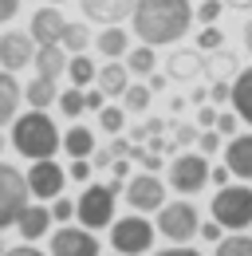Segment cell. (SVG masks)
I'll return each instance as SVG.
<instances>
[{
  "label": "cell",
  "instance_id": "obj_1",
  "mask_svg": "<svg viewBox=\"0 0 252 256\" xmlns=\"http://www.w3.org/2000/svg\"><path fill=\"white\" fill-rule=\"evenodd\" d=\"M193 4L189 0H138L130 28L142 44L150 48H174L182 36H189L193 28Z\"/></svg>",
  "mask_w": 252,
  "mask_h": 256
},
{
  "label": "cell",
  "instance_id": "obj_2",
  "mask_svg": "<svg viewBox=\"0 0 252 256\" xmlns=\"http://www.w3.org/2000/svg\"><path fill=\"white\" fill-rule=\"evenodd\" d=\"M8 142L16 146V154L40 162V158H56V150L63 146V134H60V126L52 122L48 110H36V106H32L28 114H16V118H12V138H8Z\"/></svg>",
  "mask_w": 252,
  "mask_h": 256
},
{
  "label": "cell",
  "instance_id": "obj_3",
  "mask_svg": "<svg viewBox=\"0 0 252 256\" xmlns=\"http://www.w3.org/2000/svg\"><path fill=\"white\" fill-rule=\"evenodd\" d=\"M126 190V182H110V186H87V190L79 193V201H75V217L83 228H106V224H114V201H118V193Z\"/></svg>",
  "mask_w": 252,
  "mask_h": 256
},
{
  "label": "cell",
  "instance_id": "obj_4",
  "mask_svg": "<svg viewBox=\"0 0 252 256\" xmlns=\"http://www.w3.org/2000/svg\"><path fill=\"white\" fill-rule=\"evenodd\" d=\"M28 205H32L28 174H20L16 166L0 162V232L20 221V213H24Z\"/></svg>",
  "mask_w": 252,
  "mask_h": 256
},
{
  "label": "cell",
  "instance_id": "obj_5",
  "mask_svg": "<svg viewBox=\"0 0 252 256\" xmlns=\"http://www.w3.org/2000/svg\"><path fill=\"white\" fill-rule=\"evenodd\" d=\"M213 221H220V228L244 232L252 224V186H220L213 197Z\"/></svg>",
  "mask_w": 252,
  "mask_h": 256
},
{
  "label": "cell",
  "instance_id": "obj_6",
  "mask_svg": "<svg viewBox=\"0 0 252 256\" xmlns=\"http://www.w3.org/2000/svg\"><path fill=\"white\" fill-rule=\"evenodd\" d=\"M110 244L122 256H142L154 248V224L146 221V213H130V217H114L110 224Z\"/></svg>",
  "mask_w": 252,
  "mask_h": 256
},
{
  "label": "cell",
  "instance_id": "obj_7",
  "mask_svg": "<svg viewBox=\"0 0 252 256\" xmlns=\"http://www.w3.org/2000/svg\"><path fill=\"white\" fill-rule=\"evenodd\" d=\"M197 228H201V217H197V209H193L189 201H166V205L158 209V232H162L166 240H174V244L193 240Z\"/></svg>",
  "mask_w": 252,
  "mask_h": 256
},
{
  "label": "cell",
  "instance_id": "obj_8",
  "mask_svg": "<svg viewBox=\"0 0 252 256\" xmlns=\"http://www.w3.org/2000/svg\"><path fill=\"white\" fill-rule=\"evenodd\" d=\"M205 186H209V162H205V154H193V150L174 154V162H170V190H178L182 197H193Z\"/></svg>",
  "mask_w": 252,
  "mask_h": 256
},
{
  "label": "cell",
  "instance_id": "obj_9",
  "mask_svg": "<svg viewBox=\"0 0 252 256\" xmlns=\"http://www.w3.org/2000/svg\"><path fill=\"white\" fill-rule=\"evenodd\" d=\"M126 205L134 209V213H158L162 205H166V186H162V178L158 174H134L130 182H126Z\"/></svg>",
  "mask_w": 252,
  "mask_h": 256
},
{
  "label": "cell",
  "instance_id": "obj_10",
  "mask_svg": "<svg viewBox=\"0 0 252 256\" xmlns=\"http://www.w3.org/2000/svg\"><path fill=\"white\" fill-rule=\"evenodd\" d=\"M52 256H98V236L83 224H60L52 232Z\"/></svg>",
  "mask_w": 252,
  "mask_h": 256
},
{
  "label": "cell",
  "instance_id": "obj_11",
  "mask_svg": "<svg viewBox=\"0 0 252 256\" xmlns=\"http://www.w3.org/2000/svg\"><path fill=\"white\" fill-rule=\"evenodd\" d=\"M63 182H67V170H63L56 158L32 162V170H28V190H32V197H40V201H56V197L63 193Z\"/></svg>",
  "mask_w": 252,
  "mask_h": 256
},
{
  "label": "cell",
  "instance_id": "obj_12",
  "mask_svg": "<svg viewBox=\"0 0 252 256\" xmlns=\"http://www.w3.org/2000/svg\"><path fill=\"white\" fill-rule=\"evenodd\" d=\"M36 40H32V32H4L0 36V67L4 71H24V67H32V60H36Z\"/></svg>",
  "mask_w": 252,
  "mask_h": 256
},
{
  "label": "cell",
  "instance_id": "obj_13",
  "mask_svg": "<svg viewBox=\"0 0 252 256\" xmlns=\"http://www.w3.org/2000/svg\"><path fill=\"white\" fill-rule=\"evenodd\" d=\"M79 8H83L87 20L102 24V28H110V24H122V20L134 16L138 0H79Z\"/></svg>",
  "mask_w": 252,
  "mask_h": 256
},
{
  "label": "cell",
  "instance_id": "obj_14",
  "mask_svg": "<svg viewBox=\"0 0 252 256\" xmlns=\"http://www.w3.org/2000/svg\"><path fill=\"white\" fill-rule=\"evenodd\" d=\"M63 28H67V20H63L60 4H44V8H36V12H32L28 32H32L36 44H60V40H63Z\"/></svg>",
  "mask_w": 252,
  "mask_h": 256
},
{
  "label": "cell",
  "instance_id": "obj_15",
  "mask_svg": "<svg viewBox=\"0 0 252 256\" xmlns=\"http://www.w3.org/2000/svg\"><path fill=\"white\" fill-rule=\"evenodd\" d=\"M224 166L232 170V178L252 182V134H232L224 146Z\"/></svg>",
  "mask_w": 252,
  "mask_h": 256
},
{
  "label": "cell",
  "instance_id": "obj_16",
  "mask_svg": "<svg viewBox=\"0 0 252 256\" xmlns=\"http://www.w3.org/2000/svg\"><path fill=\"white\" fill-rule=\"evenodd\" d=\"M166 75H170L174 83H193V79H201V75H205V60H201V52H186V48H178V52L166 60Z\"/></svg>",
  "mask_w": 252,
  "mask_h": 256
},
{
  "label": "cell",
  "instance_id": "obj_17",
  "mask_svg": "<svg viewBox=\"0 0 252 256\" xmlns=\"http://www.w3.org/2000/svg\"><path fill=\"white\" fill-rule=\"evenodd\" d=\"M67 48L63 44H40L36 48V60H32V67H36V75H48V79H60L63 71H67Z\"/></svg>",
  "mask_w": 252,
  "mask_h": 256
},
{
  "label": "cell",
  "instance_id": "obj_18",
  "mask_svg": "<svg viewBox=\"0 0 252 256\" xmlns=\"http://www.w3.org/2000/svg\"><path fill=\"white\" fill-rule=\"evenodd\" d=\"M20 102H24V87L16 83V71H4L0 67V126H8L16 118Z\"/></svg>",
  "mask_w": 252,
  "mask_h": 256
},
{
  "label": "cell",
  "instance_id": "obj_19",
  "mask_svg": "<svg viewBox=\"0 0 252 256\" xmlns=\"http://www.w3.org/2000/svg\"><path fill=\"white\" fill-rule=\"evenodd\" d=\"M94 87L102 91L106 98H122V91L130 87V67L126 64H102L98 67V75H94Z\"/></svg>",
  "mask_w": 252,
  "mask_h": 256
},
{
  "label": "cell",
  "instance_id": "obj_20",
  "mask_svg": "<svg viewBox=\"0 0 252 256\" xmlns=\"http://www.w3.org/2000/svg\"><path fill=\"white\" fill-rule=\"evenodd\" d=\"M16 228H20L24 240H40V236H48V228H52V209H48V205H28V209L20 213Z\"/></svg>",
  "mask_w": 252,
  "mask_h": 256
},
{
  "label": "cell",
  "instance_id": "obj_21",
  "mask_svg": "<svg viewBox=\"0 0 252 256\" xmlns=\"http://www.w3.org/2000/svg\"><path fill=\"white\" fill-rule=\"evenodd\" d=\"M236 114H240V122L252 126V67H240L236 71V79H232V102H228Z\"/></svg>",
  "mask_w": 252,
  "mask_h": 256
},
{
  "label": "cell",
  "instance_id": "obj_22",
  "mask_svg": "<svg viewBox=\"0 0 252 256\" xmlns=\"http://www.w3.org/2000/svg\"><path fill=\"white\" fill-rule=\"evenodd\" d=\"M24 102H28V106H36V110H48L52 102H60V87H56V79L36 75L28 87H24Z\"/></svg>",
  "mask_w": 252,
  "mask_h": 256
},
{
  "label": "cell",
  "instance_id": "obj_23",
  "mask_svg": "<svg viewBox=\"0 0 252 256\" xmlns=\"http://www.w3.org/2000/svg\"><path fill=\"white\" fill-rule=\"evenodd\" d=\"M94 48H98L106 60H126V52H130V32H122L118 24H110L106 32L94 36Z\"/></svg>",
  "mask_w": 252,
  "mask_h": 256
},
{
  "label": "cell",
  "instance_id": "obj_24",
  "mask_svg": "<svg viewBox=\"0 0 252 256\" xmlns=\"http://www.w3.org/2000/svg\"><path fill=\"white\" fill-rule=\"evenodd\" d=\"M63 150H67V158H91L94 154L91 126H71L67 134H63Z\"/></svg>",
  "mask_w": 252,
  "mask_h": 256
},
{
  "label": "cell",
  "instance_id": "obj_25",
  "mask_svg": "<svg viewBox=\"0 0 252 256\" xmlns=\"http://www.w3.org/2000/svg\"><path fill=\"white\" fill-rule=\"evenodd\" d=\"M126 67H130V75H150V71H158V48H150V44H138V48H130L126 52Z\"/></svg>",
  "mask_w": 252,
  "mask_h": 256
},
{
  "label": "cell",
  "instance_id": "obj_26",
  "mask_svg": "<svg viewBox=\"0 0 252 256\" xmlns=\"http://www.w3.org/2000/svg\"><path fill=\"white\" fill-rule=\"evenodd\" d=\"M94 75H98V67L87 60V52H79V56L67 60V79H71V87H83V91H87L94 83Z\"/></svg>",
  "mask_w": 252,
  "mask_h": 256
},
{
  "label": "cell",
  "instance_id": "obj_27",
  "mask_svg": "<svg viewBox=\"0 0 252 256\" xmlns=\"http://www.w3.org/2000/svg\"><path fill=\"white\" fill-rule=\"evenodd\" d=\"M60 44L67 48V56H79V52H87V44H91V28H87V24H79V20H67Z\"/></svg>",
  "mask_w": 252,
  "mask_h": 256
},
{
  "label": "cell",
  "instance_id": "obj_28",
  "mask_svg": "<svg viewBox=\"0 0 252 256\" xmlns=\"http://www.w3.org/2000/svg\"><path fill=\"white\" fill-rule=\"evenodd\" d=\"M150 98H154V91H150L146 83H130V87L122 91L126 114H146V110H150Z\"/></svg>",
  "mask_w": 252,
  "mask_h": 256
},
{
  "label": "cell",
  "instance_id": "obj_29",
  "mask_svg": "<svg viewBox=\"0 0 252 256\" xmlns=\"http://www.w3.org/2000/svg\"><path fill=\"white\" fill-rule=\"evenodd\" d=\"M205 71H209L213 79H228V75L236 79V71H240V67H236V56H232L228 48H217V52H213V60H205Z\"/></svg>",
  "mask_w": 252,
  "mask_h": 256
},
{
  "label": "cell",
  "instance_id": "obj_30",
  "mask_svg": "<svg viewBox=\"0 0 252 256\" xmlns=\"http://www.w3.org/2000/svg\"><path fill=\"white\" fill-rule=\"evenodd\" d=\"M217 256H252V236H244V232L220 236L217 240Z\"/></svg>",
  "mask_w": 252,
  "mask_h": 256
},
{
  "label": "cell",
  "instance_id": "obj_31",
  "mask_svg": "<svg viewBox=\"0 0 252 256\" xmlns=\"http://www.w3.org/2000/svg\"><path fill=\"white\" fill-rule=\"evenodd\" d=\"M98 126L106 134H122L126 130V106H102L98 110Z\"/></svg>",
  "mask_w": 252,
  "mask_h": 256
},
{
  "label": "cell",
  "instance_id": "obj_32",
  "mask_svg": "<svg viewBox=\"0 0 252 256\" xmlns=\"http://www.w3.org/2000/svg\"><path fill=\"white\" fill-rule=\"evenodd\" d=\"M60 110L67 118H79L83 110H87V102H83V87H71V91H60Z\"/></svg>",
  "mask_w": 252,
  "mask_h": 256
},
{
  "label": "cell",
  "instance_id": "obj_33",
  "mask_svg": "<svg viewBox=\"0 0 252 256\" xmlns=\"http://www.w3.org/2000/svg\"><path fill=\"white\" fill-rule=\"evenodd\" d=\"M224 48V32H220L217 24H201V32H197V52L205 56V52H217Z\"/></svg>",
  "mask_w": 252,
  "mask_h": 256
},
{
  "label": "cell",
  "instance_id": "obj_34",
  "mask_svg": "<svg viewBox=\"0 0 252 256\" xmlns=\"http://www.w3.org/2000/svg\"><path fill=\"white\" fill-rule=\"evenodd\" d=\"M240 126H244L240 114L228 106V110H220V114H217V126H213V130H220V138H232V134H240Z\"/></svg>",
  "mask_w": 252,
  "mask_h": 256
},
{
  "label": "cell",
  "instance_id": "obj_35",
  "mask_svg": "<svg viewBox=\"0 0 252 256\" xmlns=\"http://www.w3.org/2000/svg\"><path fill=\"white\" fill-rule=\"evenodd\" d=\"M220 8H224V0H201V4L193 8V16H197L201 24H217V20H220Z\"/></svg>",
  "mask_w": 252,
  "mask_h": 256
},
{
  "label": "cell",
  "instance_id": "obj_36",
  "mask_svg": "<svg viewBox=\"0 0 252 256\" xmlns=\"http://www.w3.org/2000/svg\"><path fill=\"white\" fill-rule=\"evenodd\" d=\"M209 98H213V106H217V110H224V106L232 102V83H228V79H217V83L209 87Z\"/></svg>",
  "mask_w": 252,
  "mask_h": 256
},
{
  "label": "cell",
  "instance_id": "obj_37",
  "mask_svg": "<svg viewBox=\"0 0 252 256\" xmlns=\"http://www.w3.org/2000/svg\"><path fill=\"white\" fill-rule=\"evenodd\" d=\"M197 150H201V154H205V158H209V154H217L220 150V130H201V134H197Z\"/></svg>",
  "mask_w": 252,
  "mask_h": 256
},
{
  "label": "cell",
  "instance_id": "obj_38",
  "mask_svg": "<svg viewBox=\"0 0 252 256\" xmlns=\"http://www.w3.org/2000/svg\"><path fill=\"white\" fill-rule=\"evenodd\" d=\"M91 158H71V170H67V178L71 182H91Z\"/></svg>",
  "mask_w": 252,
  "mask_h": 256
},
{
  "label": "cell",
  "instance_id": "obj_39",
  "mask_svg": "<svg viewBox=\"0 0 252 256\" xmlns=\"http://www.w3.org/2000/svg\"><path fill=\"white\" fill-rule=\"evenodd\" d=\"M71 217H75V201L56 197V201H52V221H71Z\"/></svg>",
  "mask_w": 252,
  "mask_h": 256
},
{
  "label": "cell",
  "instance_id": "obj_40",
  "mask_svg": "<svg viewBox=\"0 0 252 256\" xmlns=\"http://www.w3.org/2000/svg\"><path fill=\"white\" fill-rule=\"evenodd\" d=\"M193 142H197V126L178 122V130H174V146H193Z\"/></svg>",
  "mask_w": 252,
  "mask_h": 256
},
{
  "label": "cell",
  "instance_id": "obj_41",
  "mask_svg": "<svg viewBox=\"0 0 252 256\" xmlns=\"http://www.w3.org/2000/svg\"><path fill=\"white\" fill-rule=\"evenodd\" d=\"M83 102H87V110H94V114H98V110L106 106V95L94 87V91H83Z\"/></svg>",
  "mask_w": 252,
  "mask_h": 256
},
{
  "label": "cell",
  "instance_id": "obj_42",
  "mask_svg": "<svg viewBox=\"0 0 252 256\" xmlns=\"http://www.w3.org/2000/svg\"><path fill=\"white\" fill-rule=\"evenodd\" d=\"M228 178H232V170H228V166H209V182H213V186H228Z\"/></svg>",
  "mask_w": 252,
  "mask_h": 256
},
{
  "label": "cell",
  "instance_id": "obj_43",
  "mask_svg": "<svg viewBox=\"0 0 252 256\" xmlns=\"http://www.w3.org/2000/svg\"><path fill=\"white\" fill-rule=\"evenodd\" d=\"M16 12H20V0H0V28L8 20H16Z\"/></svg>",
  "mask_w": 252,
  "mask_h": 256
},
{
  "label": "cell",
  "instance_id": "obj_44",
  "mask_svg": "<svg viewBox=\"0 0 252 256\" xmlns=\"http://www.w3.org/2000/svg\"><path fill=\"white\" fill-rule=\"evenodd\" d=\"M217 114H220L217 106H201V110H197V126H205V130L217 126Z\"/></svg>",
  "mask_w": 252,
  "mask_h": 256
},
{
  "label": "cell",
  "instance_id": "obj_45",
  "mask_svg": "<svg viewBox=\"0 0 252 256\" xmlns=\"http://www.w3.org/2000/svg\"><path fill=\"white\" fill-rule=\"evenodd\" d=\"M130 146H134V142H126V138L114 134V142H110L106 150H110V158H130Z\"/></svg>",
  "mask_w": 252,
  "mask_h": 256
},
{
  "label": "cell",
  "instance_id": "obj_46",
  "mask_svg": "<svg viewBox=\"0 0 252 256\" xmlns=\"http://www.w3.org/2000/svg\"><path fill=\"white\" fill-rule=\"evenodd\" d=\"M197 236H205V240L217 244V240H220V221H205L201 228H197Z\"/></svg>",
  "mask_w": 252,
  "mask_h": 256
},
{
  "label": "cell",
  "instance_id": "obj_47",
  "mask_svg": "<svg viewBox=\"0 0 252 256\" xmlns=\"http://www.w3.org/2000/svg\"><path fill=\"white\" fill-rule=\"evenodd\" d=\"M166 83H170L166 71H150V75H146V87H150V91H166Z\"/></svg>",
  "mask_w": 252,
  "mask_h": 256
},
{
  "label": "cell",
  "instance_id": "obj_48",
  "mask_svg": "<svg viewBox=\"0 0 252 256\" xmlns=\"http://www.w3.org/2000/svg\"><path fill=\"white\" fill-rule=\"evenodd\" d=\"M154 256H201L197 248H186V244H174V248H162V252H154Z\"/></svg>",
  "mask_w": 252,
  "mask_h": 256
},
{
  "label": "cell",
  "instance_id": "obj_49",
  "mask_svg": "<svg viewBox=\"0 0 252 256\" xmlns=\"http://www.w3.org/2000/svg\"><path fill=\"white\" fill-rule=\"evenodd\" d=\"M4 256H48V252H40V248H36V244L28 240V244H20V248H8Z\"/></svg>",
  "mask_w": 252,
  "mask_h": 256
},
{
  "label": "cell",
  "instance_id": "obj_50",
  "mask_svg": "<svg viewBox=\"0 0 252 256\" xmlns=\"http://www.w3.org/2000/svg\"><path fill=\"white\" fill-rule=\"evenodd\" d=\"M110 162H114V158H110V150H94V154H91V166H94V170H106Z\"/></svg>",
  "mask_w": 252,
  "mask_h": 256
},
{
  "label": "cell",
  "instance_id": "obj_51",
  "mask_svg": "<svg viewBox=\"0 0 252 256\" xmlns=\"http://www.w3.org/2000/svg\"><path fill=\"white\" fill-rule=\"evenodd\" d=\"M110 174H114L118 182H126V174H130V162H126V158H114V162H110Z\"/></svg>",
  "mask_w": 252,
  "mask_h": 256
},
{
  "label": "cell",
  "instance_id": "obj_52",
  "mask_svg": "<svg viewBox=\"0 0 252 256\" xmlns=\"http://www.w3.org/2000/svg\"><path fill=\"white\" fill-rule=\"evenodd\" d=\"M146 138H150V130H146V122H142V126H134V130H130V142H146Z\"/></svg>",
  "mask_w": 252,
  "mask_h": 256
},
{
  "label": "cell",
  "instance_id": "obj_53",
  "mask_svg": "<svg viewBox=\"0 0 252 256\" xmlns=\"http://www.w3.org/2000/svg\"><path fill=\"white\" fill-rule=\"evenodd\" d=\"M224 8H236V12H252V0H224Z\"/></svg>",
  "mask_w": 252,
  "mask_h": 256
},
{
  "label": "cell",
  "instance_id": "obj_54",
  "mask_svg": "<svg viewBox=\"0 0 252 256\" xmlns=\"http://www.w3.org/2000/svg\"><path fill=\"white\" fill-rule=\"evenodd\" d=\"M146 130H150V138H154V134L166 130V122H162V118H146Z\"/></svg>",
  "mask_w": 252,
  "mask_h": 256
},
{
  "label": "cell",
  "instance_id": "obj_55",
  "mask_svg": "<svg viewBox=\"0 0 252 256\" xmlns=\"http://www.w3.org/2000/svg\"><path fill=\"white\" fill-rule=\"evenodd\" d=\"M205 98H209V91H205V87H197V91L189 95V102H197V106H205Z\"/></svg>",
  "mask_w": 252,
  "mask_h": 256
},
{
  "label": "cell",
  "instance_id": "obj_56",
  "mask_svg": "<svg viewBox=\"0 0 252 256\" xmlns=\"http://www.w3.org/2000/svg\"><path fill=\"white\" fill-rule=\"evenodd\" d=\"M240 32H244V52H248V56H252V20H248V24H244V28H240Z\"/></svg>",
  "mask_w": 252,
  "mask_h": 256
},
{
  "label": "cell",
  "instance_id": "obj_57",
  "mask_svg": "<svg viewBox=\"0 0 252 256\" xmlns=\"http://www.w3.org/2000/svg\"><path fill=\"white\" fill-rule=\"evenodd\" d=\"M4 146H8V138H4V134H0V154H4Z\"/></svg>",
  "mask_w": 252,
  "mask_h": 256
},
{
  "label": "cell",
  "instance_id": "obj_58",
  "mask_svg": "<svg viewBox=\"0 0 252 256\" xmlns=\"http://www.w3.org/2000/svg\"><path fill=\"white\" fill-rule=\"evenodd\" d=\"M4 252H8V248H4V240H0V256H4Z\"/></svg>",
  "mask_w": 252,
  "mask_h": 256
},
{
  "label": "cell",
  "instance_id": "obj_59",
  "mask_svg": "<svg viewBox=\"0 0 252 256\" xmlns=\"http://www.w3.org/2000/svg\"><path fill=\"white\" fill-rule=\"evenodd\" d=\"M44 4H63V0H44Z\"/></svg>",
  "mask_w": 252,
  "mask_h": 256
},
{
  "label": "cell",
  "instance_id": "obj_60",
  "mask_svg": "<svg viewBox=\"0 0 252 256\" xmlns=\"http://www.w3.org/2000/svg\"><path fill=\"white\" fill-rule=\"evenodd\" d=\"M118 256H122V252H118Z\"/></svg>",
  "mask_w": 252,
  "mask_h": 256
}]
</instances>
